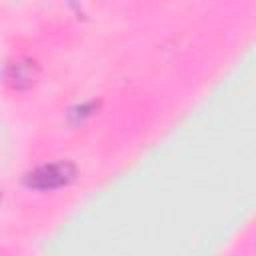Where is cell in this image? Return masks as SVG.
<instances>
[{
    "label": "cell",
    "mask_w": 256,
    "mask_h": 256,
    "mask_svg": "<svg viewBox=\"0 0 256 256\" xmlns=\"http://www.w3.org/2000/svg\"><path fill=\"white\" fill-rule=\"evenodd\" d=\"M68 178H70L68 166H62V164L44 166V168H40V170L34 174V182H36V186H40V188H54V186H60V184H64Z\"/></svg>",
    "instance_id": "cell-1"
}]
</instances>
